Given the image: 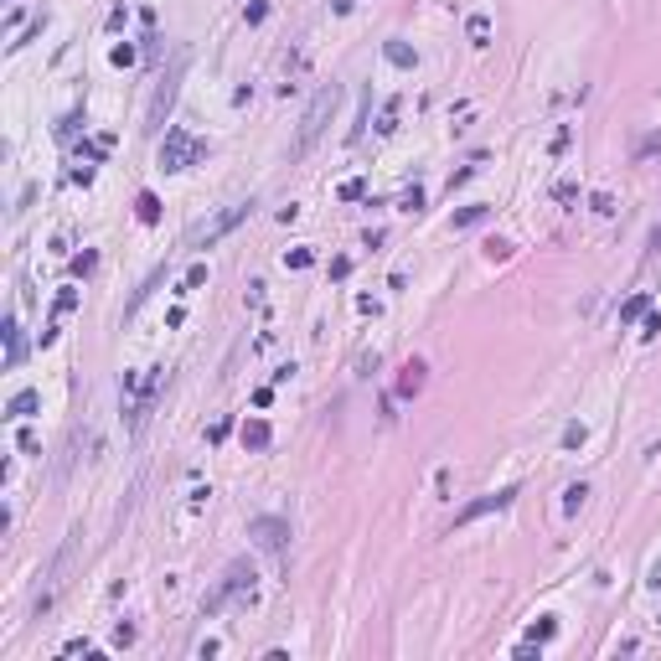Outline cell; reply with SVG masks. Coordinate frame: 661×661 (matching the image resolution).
<instances>
[{
    "mask_svg": "<svg viewBox=\"0 0 661 661\" xmlns=\"http://www.w3.org/2000/svg\"><path fill=\"white\" fill-rule=\"evenodd\" d=\"M26 414H36V393H16L10 398V419H26Z\"/></svg>",
    "mask_w": 661,
    "mask_h": 661,
    "instance_id": "ba28073f",
    "label": "cell"
},
{
    "mask_svg": "<svg viewBox=\"0 0 661 661\" xmlns=\"http://www.w3.org/2000/svg\"><path fill=\"white\" fill-rule=\"evenodd\" d=\"M248 212H254V202H243V207H233V212H228V217H217V228H207L202 238H196V243H202V248H207V243H212V238H222V233H228V228H238V222H243Z\"/></svg>",
    "mask_w": 661,
    "mask_h": 661,
    "instance_id": "5b68a950",
    "label": "cell"
},
{
    "mask_svg": "<svg viewBox=\"0 0 661 661\" xmlns=\"http://www.w3.org/2000/svg\"><path fill=\"white\" fill-rule=\"evenodd\" d=\"M243 444L263 449V444H269V424H248V429H243Z\"/></svg>",
    "mask_w": 661,
    "mask_h": 661,
    "instance_id": "9c48e42d",
    "label": "cell"
},
{
    "mask_svg": "<svg viewBox=\"0 0 661 661\" xmlns=\"http://www.w3.org/2000/svg\"><path fill=\"white\" fill-rule=\"evenodd\" d=\"M248 537H254V543L259 548H284L289 543V522L284 517H254V522H248Z\"/></svg>",
    "mask_w": 661,
    "mask_h": 661,
    "instance_id": "3957f363",
    "label": "cell"
},
{
    "mask_svg": "<svg viewBox=\"0 0 661 661\" xmlns=\"http://www.w3.org/2000/svg\"><path fill=\"white\" fill-rule=\"evenodd\" d=\"M636 315H646V295H636V300H625V310H620V321H636Z\"/></svg>",
    "mask_w": 661,
    "mask_h": 661,
    "instance_id": "5bb4252c",
    "label": "cell"
},
{
    "mask_svg": "<svg viewBox=\"0 0 661 661\" xmlns=\"http://www.w3.org/2000/svg\"><path fill=\"white\" fill-rule=\"evenodd\" d=\"M465 31H470V42H481V47H486V36H491V21H486V16H470Z\"/></svg>",
    "mask_w": 661,
    "mask_h": 661,
    "instance_id": "8fae6325",
    "label": "cell"
},
{
    "mask_svg": "<svg viewBox=\"0 0 661 661\" xmlns=\"http://www.w3.org/2000/svg\"><path fill=\"white\" fill-rule=\"evenodd\" d=\"M651 248H661V228H656V233H651Z\"/></svg>",
    "mask_w": 661,
    "mask_h": 661,
    "instance_id": "2e32d148",
    "label": "cell"
},
{
    "mask_svg": "<svg viewBox=\"0 0 661 661\" xmlns=\"http://www.w3.org/2000/svg\"><path fill=\"white\" fill-rule=\"evenodd\" d=\"M382 52H388V62H393V68H414V62H419V57H414V52H408L403 42H388Z\"/></svg>",
    "mask_w": 661,
    "mask_h": 661,
    "instance_id": "52a82bcc",
    "label": "cell"
},
{
    "mask_svg": "<svg viewBox=\"0 0 661 661\" xmlns=\"http://www.w3.org/2000/svg\"><path fill=\"white\" fill-rule=\"evenodd\" d=\"M140 217H145V222H155V217H161V202H155V196H150V191H145V196H140Z\"/></svg>",
    "mask_w": 661,
    "mask_h": 661,
    "instance_id": "7c38bea8",
    "label": "cell"
},
{
    "mask_svg": "<svg viewBox=\"0 0 661 661\" xmlns=\"http://www.w3.org/2000/svg\"><path fill=\"white\" fill-rule=\"evenodd\" d=\"M419 388H424V362H408L398 377V393H419Z\"/></svg>",
    "mask_w": 661,
    "mask_h": 661,
    "instance_id": "8992f818",
    "label": "cell"
},
{
    "mask_svg": "<svg viewBox=\"0 0 661 661\" xmlns=\"http://www.w3.org/2000/svg\"><path fill=\"white\" fill-rule=\"evenodd\" d=\"M511 496H517V486H501V491L481 496V501H470V507L460 511V522H475V517H486V511H501V507H511Z\"/></svg>",
    "mask_w": 661,
    "mask_h": 661,
    "instance_id": "277c9868",
    "label": "cell"
},
{
    "mask_svg": "<svg viewBox=\"0 0 661 661\" xmlns=\"http://www.w3.org/2000/svg\"><path fill=\"white\" fill-rule=\"evenodd\" d=\"M196 155H202V145H196L187 129H166V145H161V166L166 170H187Z\"/></svg>",
    "mask_w": 661,
    "mask_h": 661,
    "instance_id": "7a4b0ae2",
    "label": "cell"
},
{
    "mask_svg": "<svg viewBox=\"0 0 661 661\" xmlns=\"http://www.w3.org/2000/svg\"><path fill=\"white\" fill-rule=\"evenodd\" d=\"M651 584H656V589H661V563H656V568H651Z\"/></svg>",
    "mask_w": 661,
    "mask_h": 661,
    "instance_id": "9a60e30c",
    "label": "cell"
},
{
    "mask_svg": "<svg viewBox=\"0 0 661 661\" xmlns=\"http://www.w3.org/2000/svg\"><path fill=\"white\" fill-rule=\"evenodd\" d=\"M568 501H563V511H568V517H574V511L579 507H584V496H589V486H568V491H563Z\"/></svg>",
    "mask_w": 661,
    "mask_h": 661,
    "instance_id": "30bf717a",
    "label": "cell"
},
{
    "mask_svg": "<svg viewBox=\"0 0 661 661\" xmlns=\"http://www.w3.org/2000/svg\"><path fill=\"white\" fill-rule=\"evenodd\" d=\"M341 109V83H326L321 94H315V103L305 109V119H300V140H295V155H305L315 140L326 135V124H330V114Z\"/></svg>",
    "mask_w": 661,
    "mask_h": 661,
    "instance_id": "6da1fadb",
    "label": "cell"
},
{
    "mask_svg": "<svg viewBox=\"0 0 661 661\" xmlns=\"http://www.w3.org/2000/svg\"><path fill=\"white\" fill-rule=\"evenodd\" d=\"M481 217H486V207H465V212L455 217V228H475V222H481Z\"/></svg>",
    "mask_w": 661,
    "mask_h": 661,
    "instance_id": "4fadbf2b",
    "label": "cell"
}]
</instances>
